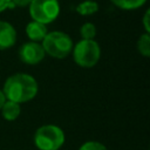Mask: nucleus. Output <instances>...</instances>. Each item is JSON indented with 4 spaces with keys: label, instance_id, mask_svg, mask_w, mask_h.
Here are the masks:
<instances>
[{
    "label": "nucleus",
    "instance_id": "obj_1",
    "mask_svg": "<svg viewBox=\"0 0 150 150\" xmlns=\"http://www.w3.org/2000/svg\"><path fill=\"white\" fill-rule=\"evenodd\" d=\"M39 87L36 80L26 73H16L9 76L4 84L6 100L16 103H23L33 100L38 94Z\"/></svg>",
    "mask_w": 150,
    "mask_h": 150
},
{
    "label": "nucleus",
    "instance_id": "obj_2",
    "mask_svg": "<svg viewBox=\"0 0 150 150\" xmlns=\"http://www.w3.org/2000/svg\"><path fill=\"white\" fill-rule=\"evenodd\" d=\"M64 143V132L54 124L40 127L34 134V144L39 150H59Z\"/></svg>",
    "mask_w": 150,
    "mask_h": 150
},
{
    "label": "nucleus",
    "instance_id": "obj_3",
    "mask_svg": "<svg viewBox=\"0 0 150 150\" xmlns=\"http://www.w3.org/2000/svg\"><path fill=\"white\" fill-rule=\"evenodd\" d=\"M42 48L45 53L55 59H64L73 50V41L70 36L63 32L47 33L42 40Z\"/></svg>",
    "mask_w": 150,
    "mask_h": 150
},
{
    "label": "nucleus",
    "instance_id": "obj_4",
    "mask_svg": "<svg viewBox=\"0 0 150 150\" xmlns=\"http://www.w3.org/2000/svg\"><path fill=\"white\" fill-rule=\"evenodd\" d=\"M101 55L100 46L94 40H81L79 41L73 49V57L76 64L82 68L94 67Z\"/></svg>",
    "mask_w": 150,
    "mask_h": 150
},
{
    "label": "nucleus",
    "instance_id": "obj_5",
    "mask_svg": "<svg viewBox=\"0 0 150 150\" xmlns=\"http://www.w3.org/2000/svg\"><path fill=\"white\" fill-rule=\"evenodd\" d=\"M60 13L57 0H33L29 5V14L33 21L43 25L53 22Z\"/></svg>",
    "mask_w": 150,
    "mask_h": 150
},
{
    "label": "nucleus",
    "instance_id": "obj_6",
    "mask_svg": "<svg viewBox=\"0 0 150 150\" xmlns=\"http://www.w3.org/2000/svg\"><path fill=\"white\" fill-rule=\"evenodd\" d=\"M46 53L39 42H26L19 49V57L26 64H38L40 63Z\"/></svg>",
    "mask_w": 150,
    "mask_h": 150
},
{
    "label": "nucleus",
    "instance_id": "obj_7",
    "mask_svg": "<svg viewBox=\"0 0 150 150\" xmlns=\"http://www.w3.org/2000/svg\"><path fill=\"white\" fill-rule=\"evenodd\" d=\"M16 42V32L14 27L6 22L0 21V50L13 47Z\"/></svg>",
    "mask_w": 150,
    "mask_h": 150
},
{
    "label": "nucleus",
    "instance_id": "obj_8",
    "mask_svg": "<svg viewBox=\"0 0 150 150\" xmlns=\"http://www.w3.org/2000/svg\"><path fill=\"white\" fill-rule=\"evenodd\" d=\"M47 27L46 25L38 22V21H32L26 26V34L27 36L33 41V42H39L45 39L47 35Z\"/></svg>",
    "mask_w": 150,
    "mask_h": 150
},
{
    "label": "nucleus",
    "instance_id": "obj_9",
    "mask_svg": "<svg viewBox=\"0 0 150 150\" xmlns=\"http://www.w3.org/2000/svg\"><path fill=\"white\" fill-rule=\"evenodd\" d=\"M1 110V115L5 120L7 121H14L19 117L20 112H21V108H20V104L16 103V102H13V101H6L2 105V108L0 109Z\"/></svg>",
    "mask_w": 150,
    "mask_h": 150
},
{
    "label": "nucleus",
    "instance_id": "obj_10",
    "mask_svg": "<svg viewBox=\"0 0 150 150\" xmlns=\"http://www.w3.org/2000/svg\"><path fill=\"white\" fill-rule=\"evenodd\" d=\"M75 9H76V12H77L80 15L88 16V15L95 14V13L98 11V5H97V2H95V1L87 0V1H83V2L79 4Z\"/></svg>",
    "mask_w": 150,
    "mask_h": 150
},
{
    "label": "nucleus",
    "instance_id": "obj_11",
    "mask_svg": "<svg viewBox=\"0 0 150 150\" xmlns=\"http://www.w3.org/2000/svg\"><path fill=\"white\" fill-rule=\"evenodd\" d=\"M116 7L122 9H136L142 7L146 0H110Z\"/></svg>",
    "mask_w": 150,
    "mask_h": 150
},
{
    "label": "nucleus",
    "instance_id": "obj_12",
    "mask_svg": "<svg viewBox=\"0 0 150 150\" xmlns=\"http://www.w3.org/2000/svg\"><path fill=\"white\" fill-rule=\"evenodd\" d=\"M137 50L145 57L150 56V35L148 33L142 34L137 41Z\"/></svg>",
    "mask_w": 150,
    "mask_h": 150
},
{
    "label": "nucleus",
    "instance_id": "obj_13",
    "mask_svg": "<svg viewBox=\"0 0 150 150\" xmlns=\"http://www.w3.org/2000/svg\"><path fill=\"white\" fill-rule=\"evenodd\" d=\"M80 34L83 40H93L96 35V27L90 22H86L81 26Z\"/></svg>",
    "mask_w": 150,
    "mask_h": 150
},
{
    "label": "nucleus",
    "instance_id": "obj_14",
    "mask_svg": "<svg viewBox=\"0 0 150 150\" xmlns=\"http://www.w3.org/2000/svg\"><path fill=\"white\" fill-rule=\"evenodd\" d=\"M79 150H107L105 145L97 142V141H88L86 143H83Z\"/></svg>",
    "mask_w": 150,
    "mask_h": 150
},
{
    "label": "nucleus",
    "instance_id": "obj_15",
    "mask_svg": "<svg viewBox=\"0 0 150 150\" xmlns=\"http://www.w3.org/2000/svg\"><path fill=\"white\" fill-rule=\"evenodd\" d=\"M149 16H150V11L146 9L145 14H144V18H143V25H144V28H145V32L149 34L150 32V25H149Z\"/></svg>",
    "mask_w": 150,
    "mask_h": 150
},
{
    "label": "nucleus",
    "instance_id": "obj_16",
    "mask_svg": "<svg viewBox=\"0 0 150 150\" xmlns=\"http://www.w3.org/2000/svg\"><path fill=\"white\" fill-rule=\"evenodd\" d=\"M11 1H12V4H13L14 6L26 7V6H29L33 0H11Z\"/></svg>",
    "mask_w": 150,
    "mask_h": 150
},
{
    "label": "nucleus",
    "instance_id": "obj_17",
    "mask_svg": "<svg viewBox=\"0 0 150 150\" xmlns=\"http://www.w3.org/2000/svg\"><path fill=\"white\" fill-rule=\"evenodd\" d=\"M14 5L12 4L11 0H0V12H4L8 7H13Z\"/></svg>",
    "mask_w": 150,
    "mask_h": 150
},
{
    "label": "nucleus",
    "instance_id": "obj_18",
    "mask_svg": "<svg viewBox=\"0 0 150 150\" xmlns=\"http://www.w3.org/2000/svg\"><path fill=\"white\" fill-rule=\"evenodd\" d=\"M6 102V96H5V94H4V91L2 90H0V109L2 108V105H4V103Z\"/></svg>",
    "mask_w": 150,
    "mask_h": 150
}]
</instances>
